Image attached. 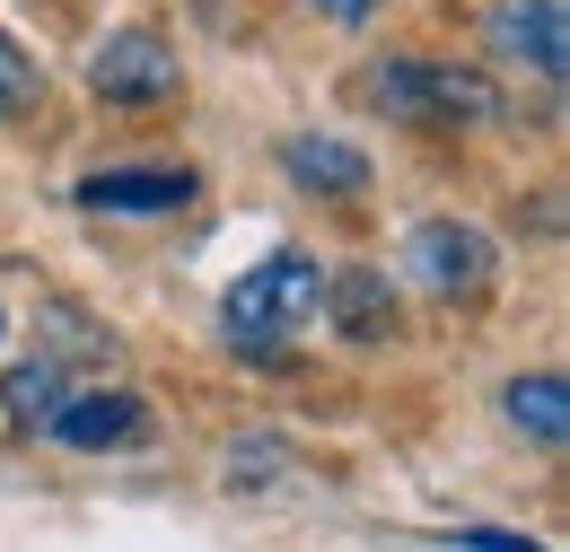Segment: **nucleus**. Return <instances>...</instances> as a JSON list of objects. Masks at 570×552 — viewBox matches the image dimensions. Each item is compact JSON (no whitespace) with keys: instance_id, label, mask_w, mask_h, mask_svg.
<instances>
[{"instance_id":"f257e3e1","label":"nucleus","mask_w":570,"mask_h":552,"mask_svg":"<svg viewBox=\"0 0 570 552\" xmlns=\"http://www.w3.org/2000/svg\"><path fill=\"white\" fill-rule=\"evenodd\" d=\"M316 289H325V273L307 264V255H264L255 273L228 280V298H219V343L237 351V359H282L289 334L316 316Z\"/></svg>"},{"instance_id":"9d476101","label":"nucleus","mask_w":570,"mask_h":552,"mask_svg":"<svg viewBox=\"0 0 570 552\" xmlns=\"http://www.w3.org/2000/svg\"><path fill=\"white\" fill-rule=\"evenodd\" d=\"M500 413H509V430H518V438H535V447H562V430H570V386H562V368H535V377H518V386L500 395Z\"/></svg>"},{"instance_id":"ddd939ff","label":"nucleus","mask_w":570,"mask_h":552,"mask_svg":"<svg viewBox=\"0 0 570 552\" xmlns=\"http://www.w3.org/2000/svg\"><path fill=\"white\" fill-rule=\"evenodd\" d=\"M45 334H62V368H71V359H97V351H115V334H106V325H88V316H79L71 298H53V307H45Z\"/></svg>"},{"instance_id":"4468645a","label":"nucleus","mask_w":570,"mask_h":552,"mask_svg":"<svg viewBox=\"0 0 570 552\" xmlns=\"http://www.w3.org/2000/svg\"><path fill=\"white\" fill-rule=\"evenodd\" d=\"M307 9H316L325 27H368V18L386 9V0H307Z\"/></svg>"},{"instance_id":"39448f33","label":"nucleus","mask_w":570,"mask_h":552,"mask_svg":"<svg viewBox=\"0 0 570 552\" xmlns=\"http://www.w3.org/2000/svg\"><path fill=\"white\" fill-rule=\"evenodd\" d=\"M185 203H194V167H115V176L79 185V210H97V219H167Z\"/></svg>"},{"instance_id":"6e6552de","label":"nucleus","mask_w":570,"mask_h":552,"mask_svg":"<svg viewBox=\"0 0 570 552\" xmlns=\"http://www.w3.org/2000/svg\"><path fill=\"white\" fill-rule=\"evenodd\" d=\"M492 45L509 62H527L535 79H562L570 36H562V0H500L492 9Z\"/></svg>"},{"instance_id":"7ed1b4c3","label":"nucleus","mask_w":570,"mask_h":552,"mask_svg":"<svg viewBox=\"0 0 570 552\" xmlns=\"http://www.w3.org/2000/svg\"><path fill=\"white\" fill-rule=\"evenodd\" d=\"M404 273L422 280L430 298H483L500 273V255H492V237L474 228V219H422L413 228V246H404Z\"/></svg>"},{"instance_id":"dca6fc26","label":"nucleus","mask_w":570,"mask_h":552,"mask_svg":"<svg viewBox=\"0 0 570 552\" xmlns=\"http://www.w3.org/2000/svg\"><path fill=\"white\" fill-rule=\"evenodd\" d=\"M0 334H9V316H0Z\"/></svg>"},{"instance_id":"f03ea898","label":"nucleus","mask_w":570,"mask_h":552,"mask_svg":"<svg viewBox=\"0 0 570 552\" xmlns=\"http://www.w3.org/2000/svg\"><path fill=\"white\" fill-rule=\"evenodd\" d=\"M360 97L386 115V124H413V132H456V124H492L500 88L465 62H422V53H395V62H368Z\"/></svg>"},{"instance_id":"9b49d317","label":"nucleus","mask_w":570,"mask_h":552,"mask_svg":"<svg viewBox=\"0 0 570 552\" xmlns=\"http://www.w3.org/2000/svg\"><path fill=\"white\" fill-rule=\"evenodd\" d=\"M62 404H71V368H62V359H45V351H36V359H18V368L0 377V413L18 421V430H45Z\"/></svg>"},{"instance_id":"1a4fd4ad","label":"nucleus","mask_w":570,"mask_h":552,"mask_svg":"<svg viewBox=\"0 0 570 552\" xmlns=\"http://www.w3.org/2000/svg\"><path fill=\"white\" fill-rule=\"evenodd\" d=\"M316 298H325V316H334V334H343V343H386V334L404 325V307H395V280L368 273V264L334 273Z\"/></svg>"},{"instance_id":"423d86ee","label":"nucleus","mask_w":570,"mask_h":552,"mask_svg":"<svg viewBox=\"0 0 570 552\" xmlns=\"http://www.w3.org/2000/svg\"><path fill=\"white\" fill-rule=\"evenodd\" d=\"M45 430L62 447H79V456H106V447H141L149 438V404L141 395H71Z\"/></svg>"},{"instance_id":"0eeeda50","label":"nucleus","mask_w":570,"mask_h":552,"mask_svg":"<svg viewBox=\"0 0 570 552\" xmlns=\"http://www.w3.org/2000/svg\"><path fill=\"white\" fill-rule=\"evenodd\" d=\"M282 176L298 194L360 203L368 194V149H352V140H334V132H298V140H282Z\"/></svg>"},{"instance_id":"2eb2a0df","label":"nucleus","mask_w":570,"mask_h":552,"mask_svg":"<svg viewBox=\"0 0 570 552\" xmlns=\"http://www.w3.org/2000/svg\"><path fill=\"white\" fill-rule=\"evenodd\" d=\"M456 544H465V552H535V544H527V535H483V526H465Z\"/></svg>"},{"instance_id":"20e7f679","label":"nucleus","mask_w":570,"mask_h":552,"mask_svg":"<svg viewBox=\"0 0 570 552\" xmlns=\"http://www.w3.org/2000/svg\"><path fill=\"white\" fill-rule=\"evenodd\" d=\"M88 88H97L106 106H167V97L185 88V70H176V45H167L158 27H124V36H106V45L88 53Z\"/></svg>"},{"instance_id":"f8f14e48","label":"nucleus","mask_w":570,"mask_h":552,"mask_svg":"<svg viewBox=\"0 0 570 552\" xmlns=\"http://www.w3.org/2000/svg\"><path fill=\"white\" fill-rule=\"evenodd\" d=\"M36 97H45V70H36V53H27L18 36H0V124L36 115Z\"/></svg>"}]
</instances>
